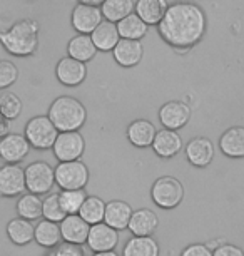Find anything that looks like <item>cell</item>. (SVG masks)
I'll return each instance as SVG.
<instances>
[{"instance_id":"cb8c5ba5","label":"cell","mask_w":244,"mask_h":256,"mask_svg":"<svg viewBox=\"0 0 244 256\" xmlns=\"http://www.w3.org/2000/svg\"><path fill=\"white\" fill-rule=\"evenodd\" d=\"M167 0H137L136 14L147 26H157L167 10Z\"/></svg>"},{"instance_id":"d6986e66","label":"cell","mask_w":244,"mask_h":256,"mask_svg":"<svg viewBox=\"0 0 244 256\" xmlns=\"http://www.w3.org/2000/svg\"><path fill=\"white\" fill-rule=\"evenodd\" d=\"M90 37H92V42L95 44V47H97V50H102V52L114 50V47L121 40L117 24L111 20L100 22L99 26L94 28V32L90 34Z\"/></svg>"},{"instance_id":"b9f144b4","label":"cell","mask_w":244,"mask_h":256,"mask_svg":"<svg viewBox=\"0 0 244 256\" xmlns=\"http://www.w3.org/2000/svg\"><path fill=\"white\" fill-rule=\"evenodd\" d=\"M92 256H119L114 250H109V251H97V253H94Z\"/></svg>"},{"instance_id":"3957f363","label":"cell","mask_w":244,"mask_h":256,"mask_svg":"<svg viewBox=\"0 0 244 256\" xmlns=\"http://www.w3.org/2000/svg\"><path fill=\"white\" fill-rule=\"evenodd\" d=\"M49 118L59 131H79L87 119V110L79 99L60 96L52 102Z\"/></svg>"},{"instance_id":"8fae6325","label":"cell","mask_w":244,"mask_h":256,"mask_svg":"<svg viewBox=\"0 0 244 256\" xmlns=\"http://www.w3.org/2000/svg\"><path fill=\"white\" fill-rule=\"evenodd\" d=\"M30 151V142L25 136L17 132L7 134L0 139V158L8 164H18Z\"/></svg>"},{"instance_id":"4fadbf2b","label":"cell","mask_w":244,"mask_h":256,"mask_svg":"<svg viewBox=\"0 0 244 256\" xmlns=\"http://www.w3.org/2000/svg\"><path fill=\"white\" fill-rule=\"evenodd\" d=\"M87 74L85 69V62H80L72 57H64L59 60V64L55 67V76L59 79L60 84L67 86V88H75V86L82 84Z\"/></svg>"},{"instance_id":"8992f818","label":"cell","mask_w":244,"mask_h":256,"mask_svg":"<svg viewBox=\"0 0 244 256\" xmlns=\"http://www.w3.org/2000/svg\"><path fill=\"white\" fill-rule=\"evenodd\" d=\"M151 196L157 206L164 208V210H172V208L179 206L181 201H183L184 188L176 178L162 176L152 184Z\"/></svg>"},{"instance_id":"d590c367","label":"cell","mask_w":244,"mask_h":256,"mask_svg":"<svg viewBox=\"0 0 244 256\" xmlns=\"http://www.w3.org/2000/svg\"><path fill=\"white\" fill-rule=\"evenodd\" d=\"M44 256H85V253L80 244L64 241V243H59L49 248V253H45Z\"/></svg>"},{"instance_id":"7c38bea8","label":"cell","mask_w":244,"mask_h":256,"mask_svg":"<svg viewBox=\"0 0 244 256\" xmlns=\"http://www.w3.org/2000/svg\"><path fill=\"white\" fill-rule=\"evenodd\" d=\"M117 243H119V231L114 230L112 226H109L106 221L90 226L87 236V246L94 253L114 250Z\"/></svg>"},{"instance_id":"7402d4cb","label":"cell","mask_w":244,"mask_h":256,"mask_svg":"<svg viewBox=\"0 0 244 256\" xmlns=\"http://www.w3.org/2000/svg\"><path fill=\"white\" fill-rule=\"evenodd\" d=\"M156 132H157L156 128L149 122V120L137 119L129 124L127 139L131 141L132 146H136V148H147V146H152Z\"/></svg>"},{"instance_id":"60d3db41","label":"cell","mask_w":244,"mask_h":256,"mask_svg":"<svg viewBox=\"0 0 244 256\" xmlns=\"http://www.w3.org/2000/svg\"><path fill=\"white\" fill-rule=\"evenodd\" d=\"M106 0H79V4H87V6H102Z\"/></svg>"},{"instance_id":"836d02e7","label":"cell","mask_w":244,"mask_h":256,"mask_svg":"<svg viewBox=\"0 0 244 256\" xmlns=\"http://www.w3.org/2000/svg\"><path fill=\"white\" fill-rule=\"evenodd\" d=\"M22 112V100L18 99L17 94L10 92V90H5L2 96H0V114H3L5 118L10 120L17 119Z\"/></svg>"},{"instance_id":"9a60e30c","label":"cell","mask_w":244,"mask_h":256,"mask_svg":"<svg viewBox=\"0 0 244 256\" xmlns=\"http://www.w3.org/2000/svg\"><path fill=\"white\" fill-rule=\"evenodd\" d=\"M59 224H60L62 240L64 241H69V243H75V244L87 243L90 224L79 212L77 214H67Z\"/></svg>"},{"instance_id":"4316f807","label":"cell","mask_w":244,"mask_h":256,"mask_svg":"<svg viewBox=\"0 0 244 256\" xmlns=\"http://www.w3.org/2000/svg\"><path fill=\"white\" fill-rule=\"evenodd\" d=\"M33 234H35V228L32 226V223L25 218H20V216L12 220L10 223L7 224L8 240L17 246L28 244L33 240Z\"/></svg>"},{"instance_id":"e0dca14e","label":"cell","mask_w":244,"mask_h":256,"mask_svg":"<svg viewBox=\"0 0 244 256\" xmlns=\"http://www.w3.org/2000/svg\"><path fill=\"white\" fill-rule=\"evenodd\" d=\"M152 149L159 158H174L183 149V139L172 129H161L156 132Z\"/></svg>"},{"instance_id":"ffe728a7","label":"cell","mask_w":244,"mask_h":256,"mask_svg":"<svg viewBox=\"0 0 244 256\" xmlns=\"http://www.w3.org/2000/svg\"><path fill=\"white\" fill-rule=\"evenodd\" d=\"M159 220L152 210H137L132 212L131 221H129V230L134 236H151L157 230Z\"/></svg>"},{"instance_id":"6da1fadb","label":"cell","mask_w":244,"mask_h":256,"mask_svg":"<svg viewBox=\"0 0 244 256\" xmlns=\"http://www.w3.org/2000/svg\"><path fill=\"white\" fill-rule=\"evenodd\" d=\"M161 37L176 49H189L203 38L206 16L203 8L191 2H176L167 7L162 20L157 24Z\"/></svg>"},{"instance_id":"5bb4252c","label":"cell","mask_w":244,"mask_h":256,"mask_svg":"<svg viewBox=\"0 0 244 256\" xmlns=\"http://www.w3.org/2000/svg\"><path fill=\"white\" fill-rule=\"evenodd\" d=\"M102 10L97 6H87V4H79L72 10V27L80 34H92L94 28L99 26L102 18Z\"/></svg>"},{"instance_id":"5b68a950","label":"cell","mask_w":244,"mask_h":256,"mask_svg":"<svg viewBox=\"0 0 244 256\" xmlns=\"http://www.w3.org/2000/svg\"><path fill=\"white\" fill-rule=\"evenodd\" d=\"M89 181V169L80 161H60L55 168V184L60 190H82Z\"/></svg>"},{"instance_id":"f35d334b","label":"cell","mask_w":244,"mask_h":256,"mask_svg":"<svg viewBox=\"0 0 244 256\" xmlns=\"http://www.w3.org/2000/svg\"><path fill=\"white\" fill-rule=\"evenodd\" d=\"M213 256H244V251L239 246L224 243L213 251Z\"/></svg>"},{"instance_id":"d6a6232c","label":"cell","mask_w":244,"mask_h":256,"mask_svg":"<svg viewBox=\"0 0 244 256\" xmlns=\"http://www.w3.org/2000/svg\"><path fill=\"white\" fill-rule=\"evenodd\" d=\"M59 198L67 214H77L87 198V192L84 191V188L82 190H62V192H59Z\"/></svg>"},{"instance_id":"ba28073f","label":"cell","mask_w":244,"mask_h":256,"mask_svg":"<svg viewBox=\"0 0 244 256\" xmlns=\"http://www.w3.org/2000/svg\"><path fill=\"white\" fill-rule=\"evenodd\" d=\"M52 149L59 161H75L84 154L85 141L79 131H62L57 136Z\"/></svg>"},{"instance_id":"ab89813d","label":"cell","mask_w":244,"mask_h":256,"mask_svg":"<svg viewBox=\"0 0 244 256\" xmlns=\"http://www.w3.org/2000/svg\"><path fill=\"white\" fill-rule=\"evenodd\" d=\"M10 129H12L10 119L5 118L3 114H0V139L5 138L7 134H10Z\"/></svg>"},{"instance_id":"83f0119b","label":"cell","mask_w":244,"mask_h":256,"mask_svg":"<svg viewBox=\"0 0 244 256\" xmlns=\"http://www.w3.org/2000/svg\"><path fill=\"white\" fill-rule=\"evenodd\" d=\"M33 240H35L40 246H44V248H52V246L59 244L62 240L60 224L55 223V221H50V220L39 221V224L35 226Z\"/></svg>"},{"instance_id":"8d00e7d4","label":"cell","mask_w":244,"mask_h":256,"mask_svg":"<svg viewBox=\"0 0 244 256\" xmlns=\"http://www.w3.org/2000/svg\"><path fill=\"white\" fill-rule=\"evenodd\" d=\"M17 66L10 60H0V89H5L17 80Z\"/></svg>"},{"instance_id":"d4e9b609","label":"cell","mask_w":244,"mask_h":256,"mask_svg":"<svg viewBox=\"0 0 244 256\" xmlns=\"http://www.w3.org/2000/svg\"><path fill=\"white\" fill-rule=\"evenodd\" d=\"M95 52H97V47L92 42L90 34H79L74 38H70L69 46H67V54L80 62L92 60Z\"/></svg>"},{"instance_id":"74e56055","label":"cell","mask_w":244,"mask_h":256,"mask_svg":"<svg viewBox=\"0 0 244 256\" xmlns=\"http://www.w3.org/2000/svg\"><path fill=\"white\" fill-rule=\"evenodd\" d=\"M181 256H213V251L208 244L196 243V244L186 246L184 251L181 253Z\"/></svg>"},{"instance_id":"2e32d148","label":"cell","mask_w":244,"mask_h":256,"mask_svg":"<svg viewBox=\"0 0 244 256\" xmlns=\"http://www.w3.org/2000/svg\"><path fill=\"white\" fill-rule=\"evenodd\" d=\"M186 158L196 168H206L214 158V146L208 138H194L186 146Z\"/></svg>"},{"instance_id":"7a4b0ae2","label":"cell","mask_w":244,"mask_h":256,"mask_svg":"<svg viewBox=\"0 0 244 256\" xmlns=\"http://www.w3.org/2000/svg\"><path fill=\"white\" fill-rule=\"evenodd\" d=\"M0 44L12 56H32L39 46V24L33 18H23L13 24L8 30L0 34Z\"/></svg>"},{"instance_id":"f546056e","label":"cell","mask_w":244,"mask_h":256,"mask_svg":"<svg viewBox=\"0 0 244 256\" xmlns=\"http://www.w3.org/2000/svg\"><path fill=\"white\" fill-rule=\"evenodd\" d=\"M42 206H44V201L40 200L39 194H35V192H27V194L20 196V200L17 202V214L28 221L40 220Z\"/></svg>"},{"instance_id":"30bf717a","label":"cell","mask_w":244,"mask_h":256,"mask_svg":"<svg viewBox=\"0 0 244 256\" xmlns=\"http://www.w3.org/2000/svg\"><path fill=\"white\" fill-rule=\"evenodd\" d=\"M191 119V108L183 100H169L159 109V120L166 129H178L184 128Z\"/></svg>"},{"instance_id":"4dcf8cb0","label":"cell","mask_w":244,"mask_h":256,"mask_svg":"<svg viewBox=\"0 0 244 256\" xmlns=\"http://www.w3.org/2000/svg\"><path fill=\"white\" fill-rule=\"evenodd\" d=\"M134 8H136V4L132 0H106L100 6V10H102V16L106 17V20L116 24L122 20L124 17H127L129 14H132Z\"/></svg>"},{"instance_id":"44dd1931","label":"cell","mask_w":244,"mask_h":256,"mask_svg":"<svg viewBox=\"0 0 244 256\" xmlns=\"http://www.w3.org/2000/svg\"><path fill=\"white\" fill-rule=\"evenodd\" d=\"M132 208L124 201H111L106 204V216H104V221L112 226L114 230L122 231L129 228V221H131L132 216Z\"/></svg>"},{"instance_id":"f1b7e54d","label":"cell","mask_w":244,"mask_h":256,"mask_svg":"<svg viewBox=\"0 0 244 256\" xmlns=\"http://www.w3.org/2000/svg\"><path fill=\"white\" fill-rule=\"evenodd\" d=\"M147 24L142 20L137 14H129L127 17H124L122 20L117 22L119 36L121 38H134V40H141L147 32Z\"/></svg>"},{"instance_id":"52a82bcc","label":"cell","mask_w":244,"mask_h":256,"mask_svg":"<svg viewBox=\"0 0 244 256\" xmlns=\"http://www.w3.org/2000/svg\"><path fill=\"white\" fill-rule=\"evenodd\" d=\"M55 184V169L45 161H37L25 168V186L28 192L45 194Z\"/></svg>"},{"instance_id":"e575fe53","label":"cell","mask_w":244,"mask_h":256,"mask_svg":"<svg viewBox=\"0 0 244 256\" xmlns=\"http://www.w3.org/2000/svg\"><path fill=\"white\" fill-rule=\"evenodd\" d=\"M42 216L45 220H50V221H55V223H60L62 220L67 216L65 210L62 208L60 204V198L59 194H49L44 200V206H42Z\"/></svg>"},{"instance_id":"603a6c76","label":"cell","mask_w":244,"mask_h":256,"mask_svg":"<svg viewBox=\"0 0 244 256\" xmlns=\"http://www.w3.org/2000/svg\"><path fill=\"white\" fill-rule=\"evenodd\" d=\"M219 148L228 158H244V128L234 126L219 139Z\"/></svg>"},{"instance_id":"484cf974","label":"cell","mask_w":244,"mask_h":256,"mask_svg":"<svg viewBox=\"0 0 244 256\" xmlns=\"http://www.w3.org/2000/svg\"><path fill=\"white\" fill-rule=\"evenodd\" d=\"M122 256H159V244L152 236H132L124 246Z\"/></svg>"},{"instance_id":"277c9868","label":"cell","mask_w":244,"mask_h":256,"mask_svg":"<svg viewBox=\"0 0 244 256\" xmlns=\"http://www.w3.org/2000/svg\"><path fill=\"white\" fill-rule=\"evenodd\" d=\"M59 132L49 116H35L25 126V138L35 149H50Z\"/></svg>"},{"instance_id":"1f68e13d","label":"cell","mask_w":244,"mask_h":256,"mask_svg":"<svg viewBox=\"0 0 244 256\" xmlns=\"http://www.w3.org/2000/svg\"><path fill=\"white\" fill-rule=\"evenodd\" d=\"M79 214L82 216L90 226L102 223L104 216H106V202L97 196H87L84 204L80 206Z\"/></svg>"},{"instance_id":"ac0fdd59","label":"cell","mask_w":244,"mask_h":256,"mask_svg":"<svg viewBox=\"0 0 244 256\" xmlns=\"http://www.w3.org/2000/svg\"><path fill=\"white\" fill-rule=\"evenodd\" d=\"M114 59L122 67H134L142 59V44L134 38H121L114 47Z\"/></svg>"},{"instance_id":"9c48e42d","label":"cell","mask_w":244,"mask_h":256,"mask_svg":"<svg viewBox=\"0 0 244 256\" xmlns=\"http://www.w3.org/2000/svg\"><path fill=\"white\" fill-rule=\"evenodd\" d=\"M27 190L25 186V169L18 164H8L0 168V194L13 198L22 194Z\"/></svg>"}]
</instances>
